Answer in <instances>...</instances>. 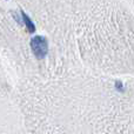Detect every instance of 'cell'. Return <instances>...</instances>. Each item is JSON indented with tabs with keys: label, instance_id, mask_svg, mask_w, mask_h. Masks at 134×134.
<instances>
[{
	"label": "cell",
	"instance_id": "obj_2",
	"mask_svg": "<svg viewBox=\"0 0 134 134\" xmlns=\"http://www.w3.org/2000/svg\"><path fill=\"white\" fill-rule=\"evenodd\" d=\"M20 14L21 16H23V20H24V24H25L26 28H27V32L31 33V34H33V33H35V25L34 23H33L32 20H31V18L27 15V14L25 13V12L23 11V9H20Z\"/></svg>",
	"mask_w": 134,
	"mask_h": 134
},
{
	"label": "cell",
	"instance_id": "obj_1",
	"mask_svg": "<svg viewBox=\"0 0 134 134\" xmlns=\"http://www.w3.org/2000/svg\"><path fill=\"white\" fill-rule=\"evenodd\" d=\"M31 48L35 58L42 60L48 53V40L44 35H35L31 39Z\"/></svg>",
	"mask_w": 134,
	"mask_h": 134
},
{
	"label": "cell",
	"instance_id": "obj_4",
	"mask_svg": "<svg viewBox=\"0 0 134 134\" xmlns=\"http://www.w3.org/2000/svg\"><path fill=\"white\" fill-rule=\"evenodd\" d=\"M12 14H13V18L15 19V21H16L18 24H23V23H24L23 16H21V15H18V13H16V12H12Z\"/></svg>",
	"mask_w": 134,
	"mask_h": 134
},
{
	"label": "cell",
	"instance_id": "obj_3",
	"mask_svg": "<svg viewBox=\"0 0 134 134\" xmlns=\"http://www.w3.org/2000/svg\"><path fill=\"white\" fill-rule=\"evenodd\" d=\"M114 87H115V90L118 91V92H124V91H125L124 83L121 82V81H119V80L115 81V85H114Z\"/></svg>",
	"mask_w": 134,
	"mask_h": 134
}]
</instances>
